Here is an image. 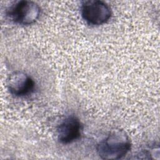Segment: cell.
<instances>
[{
  "mask_svg": "<svg viewBox=\"0 0 160 160\" xmlns=\"http://www.w3.org/2000/svg\"><path fill=\"white\" fill-rule=\"evenodd\" d=\"M131 149V139L122 129H114L101 141L96 146L97 153L102 159H120Z\"/></svg>",
  "mask_w": 160,
  "mask_h": 160,
  "instance_id": "1",
  "label": "cell"
},
{
  "mask_svg": "<svg viewBox=\"0 0 160 160\" xmlns=\"http://www.w3.org/2000/svg\"><path fill=\"white\" fill-rule=\"evenodd\" d=\"M81 14L89 26H98L106 23L112 16L111 7L100 0H88L82 2Z\"/></svg>",
  "mask_w": 160,
  "mask_h": 160,
  "instance_id": "3",
  "label": "cell"
},
{
  "mask_svg": "<svg viewBox=\"0 0 160 160\" xmlns=\"http://www.w3.org/2000/svg\"><path fill=\"white\" fill-rule=\"evenodd\" d=\"M41 9L36 2L21 0L14 2L6 10V15L15 24L29 26L34 24L39 18Z\"/></svg>",
  "mask_w": 160,
  "mask_h": 160,
  "instance_id": "2",
  "label": "cell"
},
{
  "mask_svg": "<svg viewBox=\"0 0 160 160\" xmlns=\"http://www.w3.org/2000/svg\"><path fill=\"white\" fill-rule=\"evenodd\" d=\"M82 125L74 115H69L57 127V138L59 142L69 144L78 140L82 134Z\"/></svg>",
  "mask_w": 160,
  "mask_h": 160,
  "instance_id": "5",
  "label": "cell"
},
{
  "mask_svg": "<svg viewBox=\"0 0 160 160\" xmlns=\"http://www.w3.org/2000/svg\"><path fill=\"white\" fill-rule=\"evenodd\" d=\"M7 88L11 94L15 97H25L30 95L35 89L34 79L26 72L16 71L7 79Z\"/></svg>",
  "mask_w": 160,
  "mask_h": 160,
  "instance_id": "4",
  "label": "cell"
}]
</instances>
